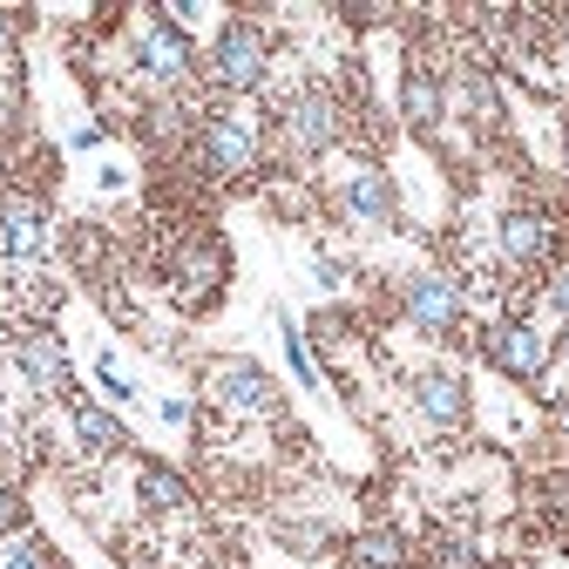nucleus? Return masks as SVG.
<instances>
[{
  "mask_svg": "<svg viewBox=\"0 0 569 569\" xmlns=\"http://www.w3.org/2000/svg\"><path fill=\"white\" fill-rule=\"evenodd\" d=\"M142 502H150V509H183L190 488H183L170 468H142Z\"/></svg>",
  "mask_w": 569,
  "mask_h": 569,
  "instance_id": "17",
  "label": "nucleus"
},
{
  "mask_svg": "<svg viewBox=\"0 0 569 569\" xmlns=\"http://www.w3.org/2000/svg\"><path fill=\"white\" fill-rule=\"evenodd\" d=\"M218 400H224L231 413H271V407H278V393H271V380H264L258 367H244V360L218 373Z\"/></svg>",
  "mask_w": 569,
  "mask_h": 569,
  "instance_id": "10",
  "label": "nucleus"
},
{
  "mask_svg": "<svg viewBox=\"0 0 569 569\" xmlns=\"http://www.w3.org/2000/svg\"><path fill=\"white\" fill-rule=\"evenodd\" d=\"M413 407H420L427 420L455 427V420L468 413V387H461L455 373H420V380H413Z\"/></svg>",
  "mask_w": 569,
  "mask_h": 569,
  "instance_id": "11",
  "label": "nucleus"
},
{
  "mask_svg": "<svg viewBox=\"0 0 569 569\" xmlns=\"http://www.w3.org/2000/svg\"><path fill=\"white\" fill-rule=\"evenodd\" d=\"M76 435H82V448L89 455H122V420L116 413H102V407H76Z\"/></svg>",
  "mask_w": 569,
  "mask_h": 569,
  "instance_id": "14",
  "label": "nucleus"
},
{
  "mask_svg": "<svg viewBox=\"0 0 569 569\" xmlns=\"http://www.w3.org/2000/svg\"><path fill=\"white\" fill-rule=\"evenodd\" d=\"M339 210H346L352 224H393V183H387L380 170L352 177V183H346V197H339Z\"/></svg>",
  "mask_w": 569,
  "mask_h": 569,
  "instance_id": "9",
  "label": "nucleus"
},
{
  "mask_svg": "<svg viewBox=\"0 0 569 569\" xmlns=\"http://www.w3.org/2000/svg\"><path fill=\"white\" fill-rule=\"evenodd\" d=\"M400 562H407V549H400V536H387V529H373V536L352 542V569H400Z\"/></svg>",
  "mask_w": 569,
  "mask_h": 569,
  "instance_id": "16",
  "label": "nucleus"
},
{
  "mask_svg": "<svg viewBox=\"0 0 569 569\" xmlns=\"http://www.w3.org/2000/svg\"><path fill=\"white\" fill-rule=\"evenodd\" d=\"M284 136H292V150H326V142L339 136V109L326 89H306L292 96V109H284Z\"/></svg>",
  "mask_w": 569,
  "mask_h": 569,
  "instance_id": "6",
  "label": "nucleus"
},
{
  "mask_svg": "<svg viewBox=\"0 0 569 569\" xmlns=\"http://www.w3.org/2000/svg\"><path fill=\"white\" fill-rule=\"evenodd\" d=\"M0 48H8V28H0Z\"/></svg>",
  "mask_w": 569,
  "mask_h": 569,
  "instance_id": "24",
  "label": "nucleus"
},
{
  "mask_svg": "<svg viewBox=\"0 0 569 569\" xmlns=\"http://www.w3.org/2000/svg\"><path fill=\"white\" fill-rule=\"evenodd\" d=\"M407 319L420 332H455V319H461V284L441 278V271H413L407 278Z\"/></svg>",
  "mask_w": 569,
  "mask_h": 569,
  "instance_id": "2",
  "label": "nucleus"
},
{
  "mask_svg": "<svg viewBox=\"0 0 569 569\" xmlns=\"http://www.w3.org/2000/svg\"><path fill=\"white\" fill-rule=\"evenodd\" d=\"M210 76H218L224 89H258L264 82V34L251 21H231L218 34V48H210Z\"/></svg>",
  "mask_w": 569,
  "mask_h": 569,
  "instance_id": "1",
  "label": "nucleus"
},
{
  "mask_svg": "<svg viewBox=\"0 0 569 569\" xmlns=\"http://www.w3.org/2000/svg\"><path fill=\"white\" fill-rule=\"evenodd\" d=\"M8 529H21V495L0 488V536H8Z\"/></svg>",
  "mask_w": 569,
  "mask_h": 569,
  "instance_id": "21",
  "label": "nucleus"
},
{
  "mask_svg": "<svg viewBox=\"0 0 569 569\" xmlns=\"http://www.w3.org/2000/svg\"><path fill=\"white\" fill-rule=\"evenodd\" d=\"M435 116H441V89H435L427 68H413V76H407V122L413 129H435Z\"/></svg>",
  "mask_w": 569,
  "mask_h": 569,
  "instance_id": "15",
  "label": "nucleus"
},
{
  "mask_svg": "<svg viewBox=\"0 0 569 569\" xmlns=\"http://www.w3.org/2000/svg\"><path fill=\"white\" fill-rule=\"evenodd\" d=\"M0 251L21 258V264L48 251V218H41V203H28V197L0 203Z\"/></svg>",
  "mask_w": 569,
  "mask_h": 569,
  "instance_id": "7",
  "label": "nucleus"
},
{
  "mask_svg": "<svg viewBox=\"0 0 569 569\" xmlns=\"http://www.w3.org/2000/svg\"><path fill=\"white\" fill-rule=\"evenodd\" d=\"M435 556H441V569H481V562H475V549H468V542H441V549H435Z\"/></svg>",
  "mask_w": 569,
  "mask_h": 569,
  "instance_id": "20",
  "label": "nucleus"
},
{
  "mask_svg": "<svg viewBox=\"0 0 569 569\" xmlns=\"http://www.w3.org/2000/svg\"><path fill=\"white\" fill-rule=\"evenodd\" d=\"M284 352H292V373L312 387L319 380V367H312V352H306V339H299V326H284Z\"/></svg>",
  "mask_w": 569,
  "mask_h": 569,
  "instance_id": "19",
  "label": "nucleus"
},
{
  "mask_svg": "<svg viewBox=\"0 0 569 569\" xmlns=\"http://www.w3.org/2000/svg\"><path fill=\"white\" fill-rule=\"evenodd\" d=\"M136 61H142V76H157V82H177L183 68H190V48L170 28V14H157V21L136 28Z\"/></svg>",
  "mask_w": 569,
  "mask_h": 569,
  "instance_id": "3",
  "label": "nucleus"
},
{
  "mask_svg": "<svg viewBox=\"0 0 569 569\" xmlns=\"http://www.w3.org/2000/svg\"><path fill=\"white\" fill-rule=\"evenodd\" d=\"M562 163H569V129H562Z\"/></svg>",
  "mask_w": 569,
  "mask_h": 569,
  "instance_id": "23",
  "label": "nucleus"
},
{
  "mask_svg": "<svg viewBox=\"0 0 569 569\" xmlns=\"http://www.w3.org/2000/svg\"><path fill=\"white\" fill-rule=\"evenodd\" d=\"M0 569H54V556H48V542H14L0 556Z\"/></svg>",
  "mask_w": 569,
  "mask_h": 569,
  "instance_id": "18",
  "label": "nucleus"
},
{
  "mask_svg": "<svg viewBox=\"0 0 569 569\" xmlns=\"http://www.w3.org/2000/svg\"><path fill=\"white\" fill-rule=\"evenodd\" d=\"M488 360L502 367L509 380H536V373H542V332H536L529 319L495 326V332H488Z\"/></svg>",
  "mask_w": 569,
  "mask_h": 569,
  "instance_id": "4",
  "label": "nucleus"
},
{
  "mask_svg": "<svg viewBox=\"0 0 569 569\" xmlns=\"http://www.w3.org/2000/svg\"><path fill=\"white\" fill-rule=\"evenodd\" d=\"M562 427H569V407H562Z\"/></svg>",
  "mask_w": 569,
  "mask_h": 569,
  "instance_id": "25",
  "label": "nucleus"
},
{
  "mask_svg": "<svg viewBox=\"0 0 569 569\" xmlns=\"http://www.w3.org/2000/svg\"><path fill=\"white\" fill-rule=\"evenodd\" d=\"M190 244H197V251H183L177 284H183L190 306H210V292L224 284V251H218V238H190Z\"/></svg>",
  "mask_w": 569,
  "mask_h": 569,
  "instance_id": "8",
  "label": "nucleus"
},
{
  "mask_svg": "<svg viewBox=\"0 0 569 569\" xmlns=\"http://www.w3.org/2000/svg\"><path fill=\"white\" fill-rule=\"evenodd\" d=\"M502 251L516 264H536L549 251V218H542V210H509V218H502Z\"/></svg>",
  "mask_w": 569,
  "mask_h": 569,
  "instance_id": "13",
  "label": "nucleus"
},
{
  "mask_svg": "<svg viewBox=\"0 0 569 569\" xmlns=\"http://www.w3.org/2000/svg\"><path fill=\"white\" fill-rule=\"evenodd\" d=\"M549 306L569 319V271H556V278H549Z\"/></svg>",
  "mask_w": 569,
  "mask_h": 569,
  "instance_id": "22",
  "label": "nucleus"
},
{
  "mask_svg": "<svg viewBox=\"0 0 569 569\" xmlns=\"http://www.w3.org/2000/svg\"><path fill=\"white\" fill-rule=\"evenodd\" d=\"M14 360H21V373L41 387V393H68V360H61V346L54 339H21V352H14Z\"/></svg>",
  "mask_w": 569,
  "mask_h": 569,
  "instance_id": "12",
  "label": "nucleus"
},
{
  "mask_svg": "<svg viewBox=\"0 0 569 569\" xmlns=\"http://www.w3.org/2000/svg\"><path fill=\"white\" fill-rule=\"evenodd\" d=\"M251 157H258V129H251L244 116H210V122H203V163L218 170V177H224V170H244Z\"/></svg>",
  "mask_w": 569,
  "mask_h": 569,
  "instance_id": "5",
  "label": "nucleus"
}]
</instances>
